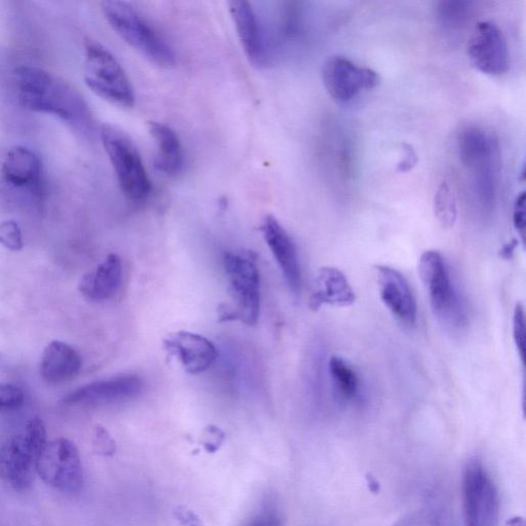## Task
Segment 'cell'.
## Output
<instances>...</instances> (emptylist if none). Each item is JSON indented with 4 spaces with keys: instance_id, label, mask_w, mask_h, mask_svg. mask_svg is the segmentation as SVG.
<instances>
[{
    "instance_id": "1",
    "label": "cell",
    "mask_w": 526,
    "mask_h": 526,
    "mask_svg": "<svg viewBox=\"0 0 526 526\" xmlns=\"http://www.w3.org/2000/svg\"><path fill=\"white\" fill-rule=\"evenodd\" d=\"M14 84L22 107L54 116L83 137H93L95 122L87 101L59 75L42 68L21 66L14 71Z\"/></svg>"
},
{
    "instance_id": "2",
    "label": "cell",
    "mask_w": 526,
    "mask_h": 526,
    "mask_svg": "<svg viewBox=\"0 0 526 526\" xmlns=\"http://www.w3.org/2000/svg\"><path fill=\"white\" fill-rule=\"evenodd\" d=\"M48 442L44 422L29 420L22 431L0 446V478L15 492L27 491L36 475L37 459Z\"/></svg>"
},
{
    "instance_id": "3",
    "label": "cell",
    "mask_w": 526,
    "mask_h": 526,
    "mask_svg": "<svg viewBox=\"0 0 526 526\" xmlns=\"http://www.w3.org/2000/svg\"><path fill=\"white\" fill-rule=\"evenodd\" d=\"M104 18L112 29L132 49L148 61L171 68L176 63L172 48L163 37L129 4L124 2H103Z\"/></svg>"
},
{
    "instance_id": "4",
    "label": "cell",
    "mask_w": 526,
    "mask_h": 526,
    "mask_svg": "<svg viewBox=\"0 0 526 526\" xmlns=\"http://www.w3.org/2000/svg\"><path fill=\"white\" fill-rule=\"evenodd\" d=\"M419 273L438 321L452 330L464 327L467 321L466 310L443 255L436 250L423 253Z\"/></svg>"
},
{
    "instance_id": "5",
    "label": "cell",
    "mask_w": 526,
    "mask_h": 526,
    "mask_svg": "<svg viewBox=\"0 0 526 526\" xmlns=\"http://www.w3.org/2000/svg\"><path fill=\"white\" fill-rule=\"evenodd\" d=\"M99 133L124 196L133 202L145 201L152 191V184L132 139L120 128L109 124L102 125Z\"/></svg>"
},
{
    "instance_id": "6",
    "label": "cell",
    "mask_w": 526,
    "mask_h": 526,
    "mask_svg": "<svg viewBox=\"0 0 526 526\" xmlns=\"http://www.w3.org/2000/svg\"><path fill=\"white\" fill-rule=\"evenodd\" d=\"M84 78L88 88L103 100L125 108L134 106L135 94L118 59L100 43L85 44Z\"/></svg>"
},
{
    "instance_id": "7",
    "label": "cell",
    "mask_w": 526,
    "mask_h": 526,
    "mask_svg": "<svg viewBox=\"0 0 526 526\" xmlns=\"http://www.w3.org/2000/svg\"><path fill=\"white\" fill-rule=\"evenodd\" d=\"M458 150L462 164L474 173L480 200L492 204L500 160L498 141L483 129L468 126L459 133Z\"/></svg>"
},
{
    "instance_id": "8",
    "label": "cell",
    "mask_w": 526,
    "mask_h": 526,
    "mask_svg": "<svg viewBox=\"0 0 526 526\" xmlns=\"http://www.w3.org/2000/svg\"><path fill=\"white\" fill-rule=\"evenodd\" d=\"M36 475L64 494H77L85 484L79 448L67 438L49 441L36 462Z\"/></svg>"
},
{
    "instance_id": "9",
    "label": "cell",
    "mask_w": 526,
    "mask_h": 526,
    "mask_svg": "<svg viewBox=\"0 0 526 526\" xmlns=\"http://www.w3.org/2000/svg\"><path fill=\"white\" fill-rule=\"evenodd\" d=\"M224 269L227 272L236 308L224 306L220 310L221 321H241L255 325L260 315V276L255 263L234 253H225Z\"/></svg>"
},
{
    "instance_id": "10",
    "label": "cell",
    "mask_w": 526,
    "mask_h": 526,
    "mask_svg": "<svg viewBox=\"0 0 526 526\" xmlns=\"http://www.w3.org/2000/svg\"><path fill=\"white\" fill-rule=\"evenodd\" d=\"M462 492L466 526H497L498 488L478 459L470 460L465 466Z\"/></svg>"
},
{
    "instance_id": "11",
    "label": "cell",
    "mask_w": 526,
    "mask_h": 526,
    "mask_svg": "<svg viewBox=\"0 0 526 526\" xmlns=\"http://www.w3.org/2000/svg\"><path fill=\"white\" fill-rule=\"evenodd\" d=\"M322 79L329 95L341 102H349L363 91L379 85L377 72L362 67L348 58L334 56L327 59L322 70Z\"/></svg>"
},
{
    "instance_id": "12",
    "label": "cell",
    "mask_w": 526,
    "mask_h": 526,
    "mask_svg": "<svg viewBox=\"0 0 526 526\" xmlns=\"http://www.w3.org/2000/svg\"><path fill=\"white\" fill-rule=\"evenodd\" d=\"M468 54L476 69L492 77H501L509 69L510 55L506 36L493 22H480L475 27Z\"/></svg>"
},
{
    "instance_id": "13",
    "label": "cell",
    "mask_w": 526,
    "mask_h": 526,
    "mask_svg": "<svg viewBox=\"0 0 526 526\" xmlns=\"http://www.w3.org/2000/svg\"><path fill=\"white\" fill-rule=\"evenodd\" d=\"M374 272L386 308L405 327L416 326L418 305L404 275L389 266H377Z\"/></svg>"
},
{
    "instance_id": "14",
    "label": "cell",
    "mask_w": 526,
    "mask_h": 526,
    "mask_svg": "<svg viewBox=\"0 0 526 526\" xmlns=\"http://www.w3.org/2000/svg\"><path fill=\"white\" fill-rule=\"evenodd\" d=\"M229 7L248 60L255 67H267L272 59L271 49L252 5L247 2H231Z\"/></svg>"
},
{
    "instance_id": "15",
    "label": "cell",
    "mask_w": 526,
    "mask_h": 526,
    "mask_svg": "<svg viewBox=\"0 0 526 526\" xmlns=\"http://www.w3.org/2000/svg\"><path fill=\"white\" fill-rule=\"evenodd\" d=\"M260 230L290 290L294 294H299L302 291L303 276L294 241L277 218L271 215L263 220Z\"/></svg>"
},
{
    "instance_id": "16",
    "label": "cell",
    "mask_w": 526,
    "mask_h": 526,
    "mask_svg": "<svg viewBox=\"0 0 526 526\" xmlns=\"http://www.w3.org/2000/svg\"><path fill=\"white\" fill-rule=\"evenodd\" d=\"M166 351L177 358L186 372L200 374L210 369L218 353L216 347L203 335L189 331L170 334L164 341Z\"/></svg>"
},
{
    "instance_id": "17",
    "label": "cell",
    "mask_w": 526,
    "mask_h": 526,
    "mask_svg": "<svg viewBox=\"0 0 526 526\" xmlns=\"http://www.w3.org/2000/svg\"><path fill=\"white\" fill-rule=\"evenodd\" d=\"M143 383L137 375H121L88 384L65 398L67 405H102L127 401L137 397Z\"/></svg>"
},
{
    "instance_id": "18",
    "label": "cell",
    "mask_w": 526,
    "mask_h": 526,
    "mask_svg": "<svg viewBox=\"0 0 526 526\" xmlns=\"http://www.w3.org/2000/svg\"><path fill=\"white\" fill-rule=\"evenodd\" d=\"M2 175L16 189L30 190L34 195L41 193L43 164L27 147L17 146L10 150L3 162Z\"/></svg>"
},
{
    "instance_id": "19",
    "label": "cell",
    "mask_w": 526,
    "mask_h": 526,
    "mask_svg": "<svg viewBox=\"0 0 526 526\" xmlns=\"http://www.w3.org/2000/svg\"><path fill=\"white\" fill-rule=\"evenodd\" d=\"M356 293L346 275L337 268L323 267L319 270L310 307L318 310L323 306L347 308L355 304Z\"/></svg>"
},
{
    "instance_id": "20",
    "label": "cell",
    "mask_w": 526,
    "mask_h": 526,
    "mask_svg": "<svg viewBox=\"0 0 526 526\" xmlns=\"http://www.w3.org/2000/svg\"><path fill=\"white\" fill-rule=\"evenodd\" d=\"M83 367L81 355L66 343L54 341L45 349L40 372L50 385L68 383L78 377Z\"/></svg>"
},
{
    "instance_id": "21",
    "label": "cell",
    "mask_w": 526,
    "mask_h": 526,
    "mask_svg": "<svg viewBox=\"0 0 526 526\" xmlns=\"http://www.w3.org/2000/svg\"><path fill=\"white\" fill-rule=\"evenodd\" d=\"M122 280V260L117 254H109L94 271L83 277L79 289L92 302H104L119 291Z\"/></svg>"
},
{
    "instance_id": "22",
    "label": "cell",
    "mask_w": 526,
    "mask_h": 526,
    "mask_svg": "<svg viewBox=\"0 0 526 526\" xmlns=\"http://www.w3.org/2000/svg\"><path fill=\"white\" fill-rule=\"evenodd\" d=\"M148 132L157 145L156 164L168 177H178L184 168V153L176 132L165 124L148 123Z\"/></svg>"
},
{
    "instance_id": "23",
    "label": "cell",
    "mask_w": 526,
    "mask_h": 526,
    "mask_svg": "<svg viewBox=\"0 0 526 526\" xmlns=\"http://www.w3.org/2000/svg\"><path fill=\"white\" fill-rule=\"evenodd\" d=\"M328 370L337 397L344 402L356 401L360 396L361 381L353 366L341 357L332 356Z\"/></svg>"
},
{
    "instance_id": "24",
    "label": "cell",
    "mask_w": 526,
    "mask_h": 526,
    "mask_svg": "<svg viewBox=\"0 0 526 526\" xmlns=\"http://www.w3.org/2000/svg\"><path fill=\"white\" fill-rule=\"evenodd\" d=\"M434 212L444 229L453 228L458 217V206L454 192L443 182L434 198Z\"/></svg>"
},
{
    "instance_id": "25",
    "label": "cell",
    "mask_w": 526,
    "mask_h": 526,
    "mask_svg": "<svg viewBox=\"0 0 526 526\" xmlns=\"http://www.w3.org/2000/svg\"><path fill=\"white\" fill-rule=\"evenodd\" d=\"M472 13V3L469 2H441L437 7V17L442 26L447 29H457L463 26Z\"/></svg>"
},
{
    "instance_id": "26",
    "label": "cell",
    "mask_w": 526,
    "mask_h": 526,
    "mask_svg": "<svg viewBox=\"0 0 526 526\" xmlns=\"http://www.w3.org/2000/svg\"><path fill=\"white\" fill-rule=\"evenodd\" d=\"M247 526H283V516L275 501L268 499L263 502Z\"/></svg>"
},
{
    "instance_id": "27",
    "label": "cell",
    "mask_w": 526,
    "mask_h": 526,
    "mask_svg": "<svg viewBox=\"0 0 526 526\" xmlns=\"http://www.w3.org/2000/svg\"><path fill=\"white\" fill-rule=\"evenodd\" d=\"M23 391L16 385L0 383V412L16 411L24 405Z\"/></svg>"
},
{
    "instance_id": "28",
    "label": "cell",
    "mask_w": 526,
    "mask_h": 526,
    "mask_svg": "<svg viewBox=\"0 0 526 526\" xmlns=\"http://www.w3.org/2000/svg\"><path fill=\"white\" fill-rule=\"evenodd\" d=\"M0 245L11 251L23 249L22 231L16 221L6 220L0 223Z\"/></svg>"
},
{
    "instance_id": "29",
    "label": "cell",
    "mask_w": 526,
    "mask_h": 526,
    "mask_svg": "<svg viewBox=\"0 0 526 526\" xmlns=\"http://www.w3.org/2000/svg\"><path fill=\"white\" fill-rule=\"evenodd\" d=\"M513 340L521 360L524 365L525 360V310L522 304L515 307L512 320Z\"/></svg>"
},
{
    "instance_id": "30",
    "label": "cell",
    "mask_w": 526,
    "mask_h": 526,
    "mask_svg": "<svg viewBox=\"0 0 526 526\" xmlns=\"http://www.w3.org/2000/svg\"><path fill=\"white\" fill-rule=\"evenodd\" d=\"M390 526H439L436 514L430 510L412 512Z\"/></svg>"
},
{
    "instance_id": "31",
    "label": "cell",
    "mask_w": 526,
    "mask_h": 526,
    "mask_svg": "<svg viewBox=\"0 0 526 526\" xmlns=\"http://www.w3.org/2000/svg\"><path fill=\"white\" fill-rule=\"evenodd\" d=\"M94 448L98 455L104 457L114 456L117 452L115 440L112 439L108 431L101 426H98L95 431Z\"/></svg>"
},
{
    "instance_id": "32",
    "label": "cell",
    "mask_w": 526,
    "mask_h": 526,
    "mask_svg": "<svg viewBox=\"0 0 526 526\" xmlns=\"http://www.w3.org/2000/svg\"><path fill=\"white\" fill-rule=\"evenodd\" d=\"M525 192L520 193L514 203L513 208V227L520 237L522 245L525 242Z\"/></svg>"
},
{
    "instance_id": "33",
    "label": "cell",
    "mask_w": 526,
    "mask_h": 526,
    "mask_svg": "<svg viewBox=\"0 0 526 526\" xmlns=\"http://www.w3.org/2000/svg\"><path fill=\"white\" fill-rule=\"evenodd\" d=\"M224 439V432L220 428L211 425L205 429L202 440L207 452L215 453L222 445Z\"/></svg>"
},
{
    "instance_id": "34",
    "label": "cell",
    "mask_w": 526,
    "mask_h": 526,
    "mask_svg": "<svg viewBox=\"0 0 526 526\" xmlns=\"http://www.w3.org/2000/svg\"><path fill=\"white\" fill-rule=\"evenodd\" d=\"M403 157L398 163L397 170L399 172H409L418 163V156L416 150L410 144L404 143L402 145Z\"/></svg>"
},
{
    "instance_id": "35",
    "label": "cell",
    "mask_w": 526,
    "mask_h": 526,
    "mask_svg": "<svg viewBox=\"0 0 526 526\" xmlns=\"http://www.w3.org/2000/svg\"><path fill=\"white\" fill-rule=\"evenodd\" d=\"M175 517L181 526H203L200 518L192 510L184 507L175 510Z\"/></svg>"
},
{
    "instance_id": "36",
    "label": "cell",
    "mask_w": 526,
    "mask_h": 526,
    "mask_svg": "<svg viewBox=\"0 0 526 526\" xmlns=\"http://www.w3.org/2000/svg\"><path fill=\"white\" fill-rule=\"evenodd\" d=\"M366 483L369 488V491L374 494L378 495L381 492V484L378 481L377 478L372 476L371 474L366 475Z\"/></svg>"
},
{
    "instance_id": "37",
    "label": "cell",
    "mask_w": 526,
    "mask_h": 526,
    "mask_svg": "<svg viewBox=\"0 0 526 526\" xmlns=\"http://www.w3.org/2000/svg\"><path fill=\"white\" fill-rule=\"evenodd\" d=\"M517 247V241H513L506 246H504L502 250V256L505 258H510L512 254L514 253L515 249Z\"/></svg>"
},
{
    "instance_id": "38",
    "label": "cell",
    "mask_w": 526,
    "mask_h": 526,
    "mask_svg": "<svg viewBox=\"0 0 526 526\" xmlns=\"http://www.w3.org/2000/svg\"><path fill=\"white\" fill-rule=\"evenodd\" d=\"M506 526H525V522L522 517H512L507 521Z\"/></svg>"
}]
</instances>
